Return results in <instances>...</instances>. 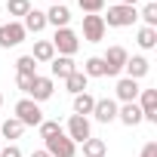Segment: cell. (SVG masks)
Returning <instances> with one entry per match:
<instances>
[{
    "instance_id": "obj_33",
    "label": "cell",
    "mask_w": 157,
    "mask_h": 157,
    "mask_svg": "<svg viewBox=\"0 0 157 157\" xmlns=\"http://www.w3.org/2000/svg\"><path fill=\"white\" fill-rule=\"evenodd\" d=\"M31 157H49V154H46V151H34Z\"/></svg>"
},
{
    "instance_id": "obj_25",
    "label": "cell",
    "mask_w": 157,
    "mask_h": 157,
    "mask_svg": "<svg viewBox=\"0 0 157 157\" xmlns=\"http://www.w3.org/2000/svg\"><path fill=\"white\" fill-rule=\"evenodd\" d=\"M6 10H10V16L25 19V16H28V10H31V0H6Z\"/></svg>"
},
{
    "instance_id": "obj_29",
    "label": "cell",
    "mask_w": 157,
    "mask_h": 157,
    "mask_svg": "<svg viewBox=\"0 0 157 157\" xmlns=\"http://www.w3.org/2000/svg\"><path fill=\"white\" fill-rule=\"evenodd\" d=\"M37 129H40V139H52L56 132H62V126H59V120H43V123H40Z\"/></svg>"
},
{
    "instance_id": "obj_13",
    "label": "cell",
    "mask_w": 157,
    "mask_h": 157,
    "mask_svg": "<svg viewBox=\"0 0 157 157\" xmlns=\"http://www.w3.org/2000/svg\"><path fill=\"white\" fill-rule=\"evenodd\" d=\"M49 71H52V77L65 80L68 74H74V71H77V65H74V59H71V56H56V59L49 62Z\"/></svg>"
},
{
    "instance_id": "obj_34",
    "label": "cell",
    "mask_w": 157,
    "mask_h": 157,
    "mask_svg": "<svg viewBox=\"0 0 157 157\" xmlns=\"http://www.w3.org/2000/svg\"><path fill=\"white\" fill-rule=\"evenodd\" d=\"M120 3H126V6H136V3H139V0H120Z\"/></svg>"
},
{
    "instance_id": "obj_21",
    "label": "cell",
    "mask_w": 157,
    "mask_h": 157,
    "mask_svg": "<svg viewBox=\"0 0 157 157\" xmlns=\"http://www.w3.org/2000/svg\"><path fill=\"white\" fill-rule=\"evenodd\" d=\"M108 154V145L102 139H86L83 142V157H105Z\"/></svg>"
},
{
    "instance_id": "obj_27",
    "label": "cell",
    "mask_w": 157,
    "mask_h": 157,
    "mask_svg": "<svg viewBox=\"0 0 157 157\" xmlns=\"http://www.w3.org/2000/svg\"><path fill=\"white\" fill-rule=\"evenodd\" d=\"M139 16L145 19V28H154V25H157V3H145V10H142Z\"/></svg>"
},
{
    "instance_id": "obj_17",
    "label": "cell",
    "mask_w": 157,
    "mask_h": 157,
    "mask_svg": "<svg viewBox=\"0 0 157 157\" xmlns=\"http://www.w3.org/2000/svg\"><path fill=\"white\" fill-rule=\"evenodd\" d=\"M22 28L25 31H31V34H40L43 28H46V13H40V10H28V16L22 19Z\"/></svg>"
},
{
    "instance_id": "obj_28",
    "label": "cell",
    "mask_w": 157,
    "mask_h": 157,
    "mask_svg": "<svg viewBox=\"0 0 157 157\" xmlns=\"http://www.w3.org/2000/svg\"><path fill=\"white\" fill-rule=\"evenodd\" d=\"M16 71H19V74H37V62H34L31 56H22V59L16 62Z\"/></svg>"
},
{
    "instance_id": "obj_7",
    "label": "cell",
    "mask_w": 157,
    "mask_h": 157,
    "mask_svg": "<svg viewBox=\"0 0 157 157\" xmlns=\"http://www.w3.org/2000/svg\"><path fill=\"white\" fill-rule=\"evenodd\" d=\"M25 37H28V31L22 28V22H6V25H0V46H3V49L19 46Z\"/></svg>"
},
{
    "instance_id": "obj_15",
    "label": "cell",
    "mask_w": 157,
    "mask_h": 157,
    "mask_svg": "<svg viewBox=\"0 0 157 157\" xmlns=\"http://www.w3.org/2000/svg\"><path fill=\"white\" fill-rule=\"evenodd\" d=\"M148 68H151V65H148L145 56H132V59H126V65H123V71H126L129 80H139V77H145Z\"/></svg>"
},
{
    "instance_id": "obj_26",
    "label": "cell",
    "mask_w": 157,
    "mask_h": 157,
    "mask_svg": "<svg viewBox=\"0 0 157 157\" xmlns=\"http://www.w3.org/2000/svg\"><path fill=\"white\" fill-rule=\"evenodd\" d=\"M80 3V10L86 13V16H99L102 10H105V0H77Z\"/></svg>"
},
{
    "instance_id": "obj_6",
    "label": "cell",
    "mask_w": 157,
    "mask_h": 157,
    "mask_svg": "<svg viewBox=\"0 0 157 157\" xmlns=\"http://www.w3.org/2000/svg\"><path fill=\"white\" fill-rule=\"evenodd\" d=\"M65 136H68V139H71L74 145H77V142L83 145L86 139H93L90 120H86V117H80V114H71V120H68V132H65Z\"/></svg>"
},
{
    "instance_id": "obj_23",
    "label": "cell",
    "mask_w": 157,
    "mask_h": 157,
    "mask_svg": "<svg viewBox=\"0 0 157 157\" xmlns=\"http://www.w3.org/2000/svg\"><path fill=\"white\" fill-rule=\"evenodd\" d=\"M83 74H86V77H105V62H102L99 56L86 59V62H83Z\"/></svg>"
},
{
    "instance_id": "obj_9",
    "label": "cell",
    "mask_w": 157,
    "mask_h": 157,
    "mask_svg": "<svg viewBox=\"0 0 157 157\" xmlns=\"http://www.w3.org/2000/svg\"><path fill=\"white\" fill-rule=\"evenodd\" d=\"M28 99L31 102H46V99H52V77H34V83H31V93H28Z\"/></svg>"
},
{
    "instance_id": "obj_24",
    "label": "cell",
    "mask_w": 157,
    "mask_h": 157,
    "mask_svg": "<svg viewBox=\"0 0 157 157\" xmlns=\"http://www.w3.org/2000/svg\"><path fill=\"white\" fill-rule=\"evenodd\" d=\"M139 46L142 49H154L157 46V28H139Z\"/></svg>"
},
{
    "instance_id": "obj_11",
    "label": "cell",
    "mask_w": 157,
    "mask_h": 157,
    "mask_svg": "<svg viewBox=\"0 0 157 157\" xmlns=\"http://www.w3.org/2000/svg\"><path fill=\"white\" fill-rule=\"evenodd\" d=\"M93 117H96L99 123H111V120H117V102H114V99H96Z\"/></svg>"
},
{
    "instance_id": "obj_31",
    "label": "cell",
    "mask_w": 157,
    "mask_h": 157,
    "mask_svg": "<svg viewBox=\"0 0 157 157\" xmlns=\"http://www.w3.org/2000/svg\"><path fill=\"white\" fill-rule=\"evenodd\" d=\"M0 157H22V148H19V145H10V148H0Z\"/></svg>"
},
{
    "instance_id": "obj_37",
    "label": "cell",
    "mask_w": 157,
    "mask_h": 157,
    "mask_svg": "<svg viewBox=\"0 0 157 157\" xmlns=\"http://www.w3.org/2000/svg\"><path fill=\"white\" fill-rule=\"evenodd\" d=\"M0 148H3V145H0Z\"/></svg>"
},
{
    "instance_id": "obj_36",
    "label": "cell",
    "mask_w": 157,
    "mask_h": 157,
    "mask_svg": "<svg viewBox=\"0 0 157 157\" xmlns=\"http://www.w3.org/2000/svg\"><path fill=\"white\" fill-rule=\"evenodd\" d=\"M52 3H62V0H52Z\"/></svg>"
},
{
    "instance_id": "obj_30",
    "label": "cell",
    "mask_w": 157,
    "mask_h": 157,
    "mask_svg": "<svg viewBox=\"0 0 157 157\" xmlns=\"http://www.w3.org/2000/svg\"><path fill=\"white\" fill-rule=\"evenodd\" d=\"M34 77H37V74H19V80H16V83H19V90H22L25 96L31 93V83H34Z\"/></svg>"
},
{
    "instance_id": "obj_5",
    "label": "cell",
    "mask_w": 157,
    "mask_h": 157,
    "mask_svg": "<svg viewBox=\"0 0 157 157\" xmlns=\"http://www.w3.org/2000/svg\"><path fill=\"white\" fill-rule=\"evenodd\" d=\"M126 59H129V52H126L123 46H111V49L102 56V62H105V77H117V74L123 71Z\"/></svg>"
},
{
    "instance_id": "obj_19",
    "label": "cell",
    "mask_w": 157,
    "mask_h": 157,
    "mask_svg": "<svg viewBox=\"0 0 157 157\" xmlns=\"http://www.w3.org/2000/svg\"><path fill=\"white\" fill-rule=\"evenodd\" d=\"M86 80H90V77L83 74V71H74V74H68L65 77V86H68V93H86Z\"/></svg>"
},
{
    "instance_id": "obj_10",
    "label": "cell",
    "mask_w": 157,
    "mask_h": 157,
    "mask_svg": "<svg viewBox=\"0 0 157 157\" xmlns=\"http://www.w3.org/2000/svg\"><path fill=\"white\" fill-rule=\"evenodd\" d=\"M102 37H105V22H102V16H83V40L99 43Z\"/></svg>"
},
{
    "instance_id": "obj_20",
    "label": "cell",
    "mask_w": 157,
    "mask_h": 157,
    "mask_svg": "<svg viewBox=\"0 0 157 157\" xmlns=\"http://www.w3.org/2000/svg\"><path fill=\"white\" fill-rule=\"evenodd\" d=\"M31 59H34V62H52V59H56V49H52V43H49V40H37V43H34V52H31Z\"/></svg>"
},
{
    "instance_id": "obj_8",
    "label": "cell",
    "mask_w": 157,
    "mask_h": 157,
    "mask_svg": "<svg viewBox=\"0 0 157 157\" xmlns=\"http://www.w3.org/2000/svg\"><path fill=\"white\" fill-rule=\"evenodd\" d=\"M139 108H142V120L157 123V90H142L139 93Z\"/></svg>"
},
{
    "instance_id": "obj_2",
    "label": "cell",
    "mask_w": 157,
    "mask_h": 157,
    "mask_svg": "<svg viewBox=\"0 0 157 157\" xmlns=\"http://www.w3.org/2000/svg\"><path fill=\"white\" fill-rule=\"evenodd\" d=\"M16 120H19L22 126H40V123H43V111H40L37 102L19 99V102H16Z\"/></svg>"
},
{
    "instance_id": "obj_4",
    "label": "cell",
    "mask_w": 157,
    "mask_h": 157,
    "mask_svg": "<svg viewBox=\"0 0 157 157\" xmlns=\"http://www.w3.org/2000/svg\"><path fill=\"white\" fill-rule=\"evenodd\" d=\"M43 142H46L43 151H46L49 157H74V154H77V145H74L65 132H56L52 139H43Z\"/></svg>"
},
{
    "instance_id": "obj_16",
    "label": "cell",
    "mask_w": 157,
    "mask_h": 157,
    "mask_svg": "<svg viewBox=\"0 0 157 157\" xmlns=\"http://www.w3.org/2000/svg\"><path fill=\"white\" fill-rule=\"evenodd\" d=\"M139 80H129V77H120L117 80V99L120 102H136L139 99Z\"/></svg>"
},
{
    "instance_id": "obj_3",
    "label": "cell",
    "mask_w": 157,
    "mask_h": 157,
    "mask_svg": "<svg viewBox=\"0 0 157 157\" xmlns=\"http://www.w3.org/2000/svg\"><path fill=\"white\" fill-rule=\"evenodd\" d=\"M49 43H52V49H59V56H74L77 46H80V40H77V34L71 28H56Z\"/></svg>"
},
{
    "instance_id": "obj_18",
    "label": "cell",
    "mask_w": 157,
    "mask_h": 157,
    "mask_svg": "<svg viewBox=\"0 0 157 157\" xmlns=\"http://www.w3.org/2000/svg\"><path fill=\"white\" fill-rule=\"evenodd\" d=\"M93 108H96V99H93L90 93H77V96H74V114L86 117V114H93Z\"/></svg>"
},
{
    "instance_id": "obj_1",
    "label": "cell",
    "mask_w": 157,
    "mask_h": 157,
    "mask_svg": "<svg viewBox=\"0 0 157 157\" xmlns=\"http://www.w3.org/2000/svg\"><path fill=\"white\" fill-rule=\"evenodd\" d=\"M139 19L136 6H126V3H117V6H108V16H102L105 28H129L132 22Z\"/></svg>"
},
{
    "instance_id": "obj_14",
    "label": "cell",
    "mask_w": 157,
    "mask_h": 157,
    "mask_svg": "<svg viewBox=\"0 0 157 157\" xmlns=\"http://www.w3.org/2000/svg\"><path fill=\"white\" fill-rule=\"evenodd\" d=\"M117 120L126 126H139L142 123V108L136 102H123V108H117Z\"/></svg>"
},
{
    "instance_id": "obj_12",
    "label": "cell",
    "mask_w": 157,
    "mask_h": 157,
    "mask_svg": "<svg viewBox=\"0 0 157 157\" xmlns=\"http://www.w3.org/2000/svg\"><path fill=\"white\" fill-rule=\"evenodd\" d=\"M68 22H71V10H68L65 3H52L49 13H46V25H52V28H68Z\"/></svg>"
},
{
    "instance_id": "obj_35",
    "label": "cell",
    "mask_w": 157,
    "mask_h": 157,
    "mask_svg": "<svg viewBox=\"0 0 157 157\" xmlns=\"http://www.w3.org/2000/svg\"><path fill=\"white\" fill-rule=\"evenodd\" d=\"M0 105H3V96H0Z\"/></svg>"
},
{
    "instance_id": "obj_32",
    "label": "cell",
    "mask_w": 157,
    "mask_h": 157,
    "mask_svg": "<svg viewBox=\"0 0 157 157\" xmlns=\"http://www.w3.org/2000/svg\"><path fill=\"white\" fill-rule=\"evenodd\" d=\"M139 157H157V142H148L145 148H142V154Z\"/></svg>"
},
{
    "instance_id": "obj_22",
    "label": "cell",
    "mask_w": 157,
    "mask_h": 157,
    "mask_svg": "<svg viewBox=\"0 0 157 157\" xmlns=\"http://www.w3.org/2000/svg\"><path fill=\"white\" fill-rule=\"evenodd\" d=\"M25 132V126L16 120V117H10V120H3V126H0V136H3V139H19Z\"/></svg>"
}]
</instances>
